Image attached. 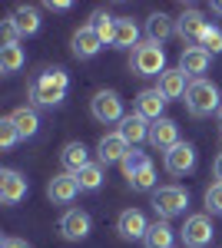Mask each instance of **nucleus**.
I'll use <instances>...</instances> for the list:
<instances>
[{"label":"nucleus","mask_w":222,"mask_h":248,"mask_svg":"<svg viewBox=\"0 0 222 248\" xmlns=\"http://www.w3.org/2000/svg\"><path fill=\"white\" fill-rule=\"evenodd\" d=\"M67 90H70L67 70L50 66V70H43V73L30 83V99H34L37 106H56V103L67 99Z\"/></svg>","instance_id":"obj_1"},{"label":"nucleus","mask_w":222,"mask_h":248,"mask_svg":"<svg viewBox=\"0 0 222 248\" xmlns=\"http://www.w3.org/2000/svg\"><path fill=\"white\" fill-rule=\"evenodd\" d=\"M186 109L192 116H212L222 109V96L216 90V83L209 79H192L189 83V93H186Z\"/></svg>","instance_id":"obj_2"},{"label":"nucleus","mask_w":222,"mask_h":248,"mask_svg":"<svg viewBox=\"0 0 222 248\" xmlns=\"http://www.w3.org/2000/svg\"><path fill=\"white\" fill-rule=\"evenodd\" d=\"M133 73L136 77H163L169 66H166V53H163V43H139L136 50H133V60H130Z\"/></svg>","instance_id":"obj_3"},{"label":"nucleus","mask_w":222,"mask_h":248,"mask_svg":"<svg viewBox=\"0 0 222 248\" xmlns=\"http://www.w3.org/2000/svg\"><path fill=\"white\" fill-rule=\"evenodd\" d=\"M186 205H189V192H186L183 186H159V189L153 192V209H156V215H159L163 222L183 215Z\"/></svg>","instance_id":"obj_4"},{"label":"nucleus","mask_w":222,"mask_h":248,"mask_svg":"<svg viewBox=\"0 0 222 248\" xmlns=\"http://www.w3.org/2000/svg\"><path fill=\"white\" fill-rule=\"evenodd\" d=\"M205 30H209V20L196 7H186L183 14H179V20H176V37L183 40V43H189V46H199Z\"/></svg>","instance_id":"obj_5"},{"label":"nucleus","mask_w":222,"mask_h":248,"mask_svg":"<svg viewBox=\"0 0 222 248\" xmlns=\"http://www.w3.org/2000/svg\"><path fill=\"white\" fill-rule=\"evenodd\" d=\"M90 113L100 123H123V99L116 90H100L90 99Z\"/></svg>","instance_id":"obj_6"},{"label":"nucleus","mask_w":222,"mask_h":248,"mask_svg":"<svg viewBox=\"0 0 222 248\" xmlns=\"http://www.w3.org/2000/svg\"><path fill=\"white\" fill-rule=\"evenodd\" d=\"M179 238L186 242V248H205L212 242V218L209 215H189L186 225L179 229Z\"/></svg>","instance_id":"obj_7"},{"label":"nucleus","mask_w":222,"mask_h":248,"mask_svg":"<svg viewBox=\"0 0 222 248\" xmlns=\"http://www.w3.org/2000/svg\"><path fill=\"white\" fill-rule=\"evenodd\" d=\"M47 195H50L53 205H67V202H73L76 195H80V182H76V175H73V172H56L53 179L47 182Z\"/></svg>","instance_id":"obj_8"},{"label":"nucleus","mask_w":222,"mask_h":248,"mask_svg":"<svg viewBox=\"0 0 222 248\" xmlns=\"http://www.w3.org/2000/svg\"><path fill=\"white\" fill-rule=\"evenodd\" d=\"M90 229H93V218L83 209H70V212H63V218H60V235L67 242H83L90 235Z\"/></svg>","instance_id":"obj_9"},{"label":"nucleus","mask_w":222,"mask_h":248,"mask_svg":"<svg viewBox=\"0 0 222 248\" xmlns=\"http://www.w3.org/2000/svg\"><path fill=\"white\" fill-rule=\"evenodd\" d=\"M27 192H30V186H27V179L17 169L0 172V202L3 205H17L20 199H27Z\"/></svg>","instance_id":"obj_10"},{"label":"nucleus","mask_w":222,"mask_h":248,"mask_svg":"<svg viewBox=\"0 0 222 248\" xmlns=\"http://www.w3.org/2000/svg\"><path fill=\"white\" fill-rule=\"evenodd\" d=\"M130 149H133V146L120 133H106L103 139H100V146H96V155H100L103 166H113V162H123Z\"/></svg>","instance_id":"obj_11"},{"label":"nucleus","mask_w":222,"mask_h":248,"mask_svg":"<svg viewBox=\"0 0 222 248\" xmlns=\"http://www.w3.org/2000/svg\"><path fill=\"white\" fill-rule=\"evenodd\" d=\"M196 169V149L189 142H179L166 153V172L169 175H186V172Z\"/></svg>","instance_id":"obj_12"},{"label":"nucleus","mask_w":222,"mask_h":248,"mask_svg":"<svg viewBox=\"0 0 222 248\" xmlns=\"http://www.w3.org/2000/svg\"><path fill=\"white\" fill-rule=\"evenodd\" d=\"M149 142L156 146V149H163V153H169L172 146H179V126L172 123V119H156L153 126H149Z\"/></svg>","instance_id":"obj_13"},{"label":"nucleus","mask_w":222,"mask_h":248,"mask_svg":"<svg viewBox=\"0 0 222 248\" xmlns=\"http://www.w3.org/2000/svg\"><path fill=\"white\" fill-rule=\"evenodd\" d=\"M70 46H73V57L76 60H90V57H96V53L103 50V40L96 37V30L86 23V27H80V30L73 33Z\"/></svg>","instance_id":"obj_14"},{"label":"nucleus","mask_w":222,"mask_h":248,"mask_svg":"<svg viewBox=\"0 0 222 248\" xmlns=\"http://www.w3.org/2000/svg\"><path fill=\"white\" fill-rule=\"evenodd\" d=\"M116 232L123 238H146L149 222L139 209H126V212H120V218H116Z\"/></svg>","instance_id":"obj_15"},{"label":"nucleus","mask_w":222,"mask_h":248,"mask_svg":"<svg viewBox=\"0 0 222 248\" xmlns=\"http://www.w3.org/2000/svg\"><path fill=\"white\" fill-rule=\"evenodd\" d=\"M209 60H212V53H205L203 46H186L183 57H179V70H183L186 77L203 79V73L209 70Z\"/></svg>","instance_id":"obj_16"},{"label":"nucleus","mask_w":222,"mask_h":248,"mask_svg":"<svg viewBox=\"0 0 222 248\" xmlns=\"http://www.w3.org/2000/svg\"><path fill=\"white\" fill-rule=\"evenodd\" d=\"M163 106H166V96L159 93V90H143V93L136 96V113L143 116L146 123L163 119Z\"/></svg>","instance_id":"obj_17"},{"label":"nucleus","mask_w":222,"mask_h":248,"mask_svg":"<svg viewBox=\"0 0 222 248\" xmlns=\"http://www.w3.org/2000/svg\"><path fill=\"white\" fill-rule=\"evenodd\" d=\"M156 90L166 96V103L169 99H179V96L189 93V77H186L179 66H172V70H166V73L159 77V86H156Z\"/></svg>","instance_id":"obj_18"},{"label":"nucleus","mask_w":222,"mask_h":248,"mask_svg":"<svg viewBox=\"0 0 222 248\" xmlns=\"http://www.w3.org/2000/svg\"><path fill=\"white\" fill-rule=\"evenodd\" d=\"M116 133L123 136L130 146H139L143 139H149V123L143 119L139 113H133V116H123V123H120V129Z\"/></svg>","instance_id":"obj_19"},{"label":"nucleus","mask_w":222,"mask_h":248,"mask_svg":"<svg viewBox=\"0 0 222 248\" xmlns=\"http://www.w3.org/2000/svg\"><path fill=\"white\" fill-rule=\"evenodd\" d=\"M60 162H63V172H80L83 166H90V155H86V146L83 142H67L63 153H60Z\"/></svg>","instance_id":"obj_20"},{"label":"nucleus","mask_w":222,"mask_h":248,"mask_svg":"<svg viewBox=\"0 0 222 248\" xmlns=\"http://www.w3.org/2000/svg\"><path fill=\"white\" fill-rule=\"evenodd\" d=\"M10 20H14V27L20 30V37H34L40 30V10L37 7H17L10 14Z\"/></svg>","instance_id":"obj_21"},{"label":"nucleus","mask_w":222,"mask_h":248,"mask_svg":"<svg viewBox=\"0 0 222 248\" xmlns=\"http://www.w3.org/2000/svg\"><path fill=\"white\" fill-rule=\"evenodd\" d=\"M10 119H14V126H17L20 139H30V136H37V129H40V116H37V109H30V106H20V109H14V113H10Z\"/></svg>","instance_id":"obj_22"},{"label":"nucleus","mask_w":222,"mask_h":248,"mask_svg":"<svg viewBox=\"0 0 222 248\" xmlns=\"http://www.w3.org/2000/svg\"><path fill=\"white\" fill-rule=\"evenodd\" d=\"M146 33H149L153 43H163V40H169L176 33V20H169L166 14H153V17L146 20Z\"/></svg>","instance_id":"obj_23"},{"label":"nucleus","mask_w":222,"mask_h":248,"mask_svg":"<svg viewBox=\"0 0 222 248\" xmlns=\"http://www.w3.org/2000/svg\"><path fill=\"white\" fill-rule=\"evenodd\" d=\"M172 238H176V235H172V229H169V222L159 218V222L149 225L143 242H146V248H172Z\"/></svg>","instance_id":"obj_24"},{"label":"nucleus","mask_w":222,"mask_h":248,"mask_svg":"<svg viewBox=\"0 0 222 248\" xmlns=\"http://www.w3.org/2000/svg\"><path fill=\"white\" fill-rule=\"evenodd\" d=\"M113 46H133V50L139 46V27L130 17L116 20V40H113Z\"/></svg>","instance_id":"obj_25"},{"label":"nucleus","mask_w":222,"mask_h":248,"mask_svg":"<svg viewBox=\"0 0 222 248\" xmlns=\"http://www.w3.org/2000/svg\"><path fill=\"white\" fill-rule=\"evenodd\" d=\"M90 27L96 30V37L103 40V46L116 40V20H113L110 14H106V10H96V14L90 17Z\"/></svg>","instance_id":"obj_26"},{"label":"nucleus","mask_w":222,"mask_h":248,"mask_svg":"<svg viewBox=\"0 0 222 248\" xmlns=\"http://www.w3.org/2000/svg\"><path fill=\"white\" fill-rule=\"evenodd\" d=\"M76 182H80V189L83 192H96L103 186V162H90V166H83V169L76 172Z\"/></svg>","instance_id":"obj_27"},{"label":"nucleus","mask_w":222,"mask_h":248,"mask_svg":"<svg viewBox=\"0 0 222 248\" xmlns=\"http://www.w3.org/2000/svg\"><path fill=\"white\" fill-rule=\"evenodd\" d=\"M23 50H20V43L14 46H0V73L3 77H10V73H17L20 66H23Z\"/></svg>","instance_id":"obj_28"},{"label":"nucleus","mask_w":222,"mask_h":248,"mask_svg":"<svg viewBox=\"0 0 222 248\" xmlns=\"http://www.w3.org/2000/svg\"><path fill=\"white\" fill-rule=\"evenodd\" d=\"M146 166H153V162H149V155L139 153V149H130V153H126V159L120 162V169H123V175H126V182H130L133 175H139Z\"/></svg>","instance_id":"obj_29"},{"label":"nucleus","mask_w":222,"mask_h":248,"mask_svg":"<svg viewBox=\"0 0 222 248\" xmlns=\"http://www.w3.org/2000/svg\"><path fill=\"white\" fill-rule=\"evenodd\" d=\"M130 186L136 192H156V169H153V166H146L139 175H133V179H130Z\"/></svg>","instance_id":"obj_30"},{"label":"nucleus","mask_w":222,"mask_h":248,"mask_svg":"<svg viewBox=\"0 0 222 248\" xmlns=\"http://www.w3.org/2000/svg\"><path fill=\"white\" fill-rule=\"evenodd\" d=\"M17 139H20V133H17V126H14V119L10 116L0 119V149H14Z\"/></svg>","instance_id":"obj_31"},{"label":"nucleus","mask_w":222,"mask_h":248,"mask_svg":"<svg viewBox=\"0 0 222 248\" xmlns=\"http://www.w3.org/2000/svg\"><path fill=\"white\" fill-rule=\"evenodd\" d=\"M199 46H203L205 53H222V30L209 23V30L203 33V40H199Z\"/></svg>","instance_id":"obj_32"},{"label":"nucleus","mask_w":222,"mask_h":248,"mask_svg":"<svg viewBox=\"0 0 222 248\" xmlns=\"http://www.w3.org/2000/svg\"><path fill=\"white\" fill-rule=\"evenodd\" d=\"M205 209L212 212V215H222V182L219 179L205 189Z\"/></svg>","instance_id":"obj_33"},{"label":"nucleus","mask_w":222,"mask_h":248,"mask_svg":"<svg viewBox=\"0 0 222 248\" xmlns=\"http://www.w3.org/2000/svg\"><path fill=\"white\" fill-rule=\"evenodd\" d=\"M0 37H3V46H14V43L20 40V30L14 27V20H10V17L0 23Z\"/></svg>","instance_id":"obj_34"},{"label":"nucleus","mask_w":222,"mask_h":248,"mask_svg":"<svg viewBox=\"0 0 222 248\" xmlns=\"http://www.w3.org/2000/svg\"><path fill=\"white\" fill-rule=\"evenodd\" d=\"M47 7H50V10H56V14H67V10H70L73 3H70V0H50Z\"/></svg>","instance_id":"obj_35"},{"label":"nucleus","mask_w":222,"mask_h":248,"mask_svg":"<svg viewBox=\"0 0 222 248\" xmlns=\"http://www.w3.org/2000/svg\"><path fill=\"white\" fill-rule=\"evenodd\" d=\"M0 248H30V245H27L23 238H3V242H0Z\"/></svg>","instance_id":"obj_36"},{"label":"nucleus","mask_w":222,"mask_h":248,"mask_svg":"<svg viewBox=\"0 0 222 248\" xmlns=\"http://www.w3.org/2000/svg\"><path fill=\"white\" fill-rule=\"evenodd\" d=\"M212 172H216V179L222 182V153L216 155V162H212Z\"/></svg>","instance_id":"obj_37"},{"label":"nucleus","mask_w":222,"mask_h":248,"mask_svg":"<svg viewBox=\"0 0 222 248\" xmlns=\"http://www.w3.org/2000/svg\"><path fill=\"white\" fill-rule=\"evenodd\" d=\"M212 10H216V14H222V0H219V3H212Z\"/></svg>","instance_id":"obj_38"},{"label":"nucleus","mask_w":222,"mask_h":248,"mask_svg":"<svg viewBox=\"0 0 222 248\" xmlns=\"http://www.w3.org/2000/svg\"><path fill=\"white\" fill-rule=\"evenodd\" d=\"M219 123H222V109H219Z\"/></svg>","instance_id":"obj_39"}]
</instances>
